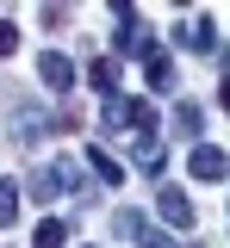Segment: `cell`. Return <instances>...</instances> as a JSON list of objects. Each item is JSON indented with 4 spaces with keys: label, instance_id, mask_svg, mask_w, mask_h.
Instances as JSON below:
<instances>
[{
    "label": "cell",
    "instance_id": "7",
    "mask_svg": "<svg viewBox=\"0 0 230 248\" xmlns=\"http://www.w3.org/2000/svg\"><path fill=\"white\" fill-rule=\"evenodd\" d=\"M125 130H137V137H156V106H149V99H131V106H125Z\"/></svg>",
    "mask_w": 230,
    "mask_h": 248
},
{
    "label": "cell",
    "instance_id": "11",
    "mask_svg": "<svg viewBox=\"0 0 230 248\" xmlns=\"http://www.w3.org/2000/svg\"><path fill=\"white\" fill-rule=\"evenodd\" d=\"M137 168L143 174H162V137H137Z\"/></svg>",
    "mask_w": 230,
    "mask_h": 248
},
{
    "label": "cell",
    "instance_id": "6",
    "mask_svg": "<svg viewBox=\"0 0 230 248\" xmlns=\"http://www.w3.org/2000/svg\"><path fill=\"white\" fill-rule=\"evenodd\" d=\"M81 161H87V168H94V174H99V180H106V186H118V180H125V168H118L112 155L99 149V143H87V149H81Z\"/></svg>",
    "mask_w": 230,
    "mask_h": 248
},
{
    "label": "cell",
    "instance_id": "9",
    "mask_svg": "<svg viewBox=\"0 0 230 248\" xmlns=\"http://www.w3.org/2000/svg\"><path fill=\"white\" fill-rule=\"evenodd\" d=\"M63 242H68V223H63V217H44V223L32 230V248H63Z\"/></svg>",
    "mask_w": 230,
    "mask_h": 248
},
{
    "label": "cell",
    "instance_id": "14",
    "mask_svg": "<svg viewBox=\"0 0 230 248\" xmlns=\"http://www.w3.org/2000/svg\"><path fill=\"white\" fill-rule=\"evenodd\" d=\"M56 174H63V192H81V161H56Z\"/></svg>",
    "mask_w": 230,
    "mask_h": 248
},
{
    "label": "cell",
    "instance_id": "12",
    "mask_svg": "<svg viewBox=\"0 0 230 248\" xmlns=\"http://www.w3.org/2000/svg\"><path fill=\"white\" fill-rule=\"evenodd\" d=\"M13 217H19V186H13V180H0V230H6Z\"/></svg>",
    "mask_w": 230,
    "mask_h": 248
},
{
    "label": "cell",
    "instance_id": "18",
    "mask_svg": "<svg viewBox=\"0 0 230 248\" xmlns=\"http://www.w3.org/2000/svg\"><path fill=\"white\" fill-rule=\"evenodd\" d=\"M218 99H224V112H230V81H224V87H218Z\"/></svg>",
    "mask_w": 230,
    "mask_h": 248
},
{
    "label": "cell",
    "instance_id": "3",
    "mask_svg": "<svg viewBox=\"0 0 230 248\" xmlns=\"http://www.w3.org/2000/svg\"><path fill=\"white\" fill-rule=\"evenodd\" d=\"M37 81H44L50 93H68V87H75V62L56 56V50H50V56H37Z\"/></svg>",
    "mask_w": 230,
    "mask_h": 248
},
{
    "label": "cell",
    "instance_id": "13",
    "mask_svg": "<svg viewBox=\"0 0 230 248\" xmlns=\"http://www.w3.org/2000/svg\"><path fill=\"white\" fill-rule=\"evenodd\" d=\"M174 130H181V137H193V130H199V106H187V99H181V112H174Z\"/></svg>",
    "mask_w": 230,
    "mask_h": 248
},
{
    "label": "cell",
    "instance_id": "5",
    "mask_svg": "<svg viewBox=\"0 0 230 248\" xmlns=\"http://www.w3.org/2000/svg\"><path fill=\"white\" fill-rule=\"evenodd\" d=\"M87 87L106 93V99H118V62H112V56H99L94 68H87Z\"/></svg>",
    "mask_w": 230,
    "mask_h": 248
},
{
    "label": "cell",
    "instance_id": "17",
    "mask_svg": "<svg viewBox=\"0 0 230 248\" xmlns=\"http://www.w3.org/2000/svg\"><path fill=\"white\" fill-rule=\"evenodd\" d=\"M137 242H143V248H174V242L162 236V230H137Z\"/></svg>",
    "mask_w": 230,
    "mask_h": 248
},
{
    "label": "cell",
    "instance_id": "1",
    "mask_svg": "<svg viewBox=\"0 0 230 248\" xmlns=\"http://www.w3.org/2000/svg\"><path fill=\"white\" fill-rule=\"evenodd\" d=\"M181 44H187L193 56H212V50H218V25H212V13H193V19L181 25Z\"/></svg>",
    "mask_w": 230,
    "mask_h": 248
},
{
    "label": "cell",
    "instance_id": "15",
    "mask_svg": "<svg viewBox=\"0 0 230 248\" xmlns=\"http://www.w3.org/2000/svg\"><path fill=\"white\" fill-rule=\"evenodd\" d=\"M13 50H19V25H6V19H0V56H13Z\"/></svg>",
    "mask_w": 230,
    "mask_h": 248
},
{
    "label": "cell",
    "instance_id": "8",
    "mask_svg": "<svg viewBox=\"0 0 230 248\" xmlns=\"http://www.w3.org/2000/svg\"><path fill=\"white\" fill-rule=\"evenodd\" d=\"M56 192H63V174H56V161H50V168H37V174H32V199H37V205H50Z\"/></svg>",
    "mask_w": 230,
    "mask_h": 248
},
{
    "label": "cell",
    "instance_id": "2",
    "mask_svg": "<svg viewBox=\"0 0 230 248\" xmlns=\"http://www.w3.org/2000/svg\"><path fill=\"white\" fill-rule=\"evenodd\" d=\"M187 174H193V180H224V174H230V155L212 149V143H199L193 161H187Z\"/></svg>",
    "mask_w": 230,
    "mask_h": 248
},
{
    "label": "cell",
    "instance_id": "4",
    "mask_svg": "<svg viewBox=\"0 0 230 248\" xmlns=\"http://www.w3.org/2000/svg\"><path fill=\"white\" fill-rule=\"evenodd\" d=\"M156 211H162L168 223H174V230H193V205H187V199H181L174 186H162V199H156Z\"/></svg>",
    "mask_w": 230,
    "mask_h": 248
},
{
    "label": "cell",
    "instance_id": "10",
    "mask_svg": "<svg viewBox=\"0 0 230 248\" xmlns=\"http://www.w3.org/2000/svg\"><path fill=\"white\" fill-rule=\"evenodd\" d=\"M149 87H156V93H174V87H181V81H174V56H168V50H162V56H149Z\"/></svg>",
    "mask_w": 230,
    "mask_h": 248
},
{
    "label": "cell",
    "instance_id": "16",
    "mask_svg": "<svg viewBox=\"0 0 230 248\" xmlns=\"http://www.w3.org/2000/svg\"><path fill=\"white\" fill-rule=\"evenodd\" d=\"M37 19H44V25H50V31H63V25H68V6H44Z\"/></svg>",
    "mask_w": 230,
    "mask_h": 248
}]
</instances>
